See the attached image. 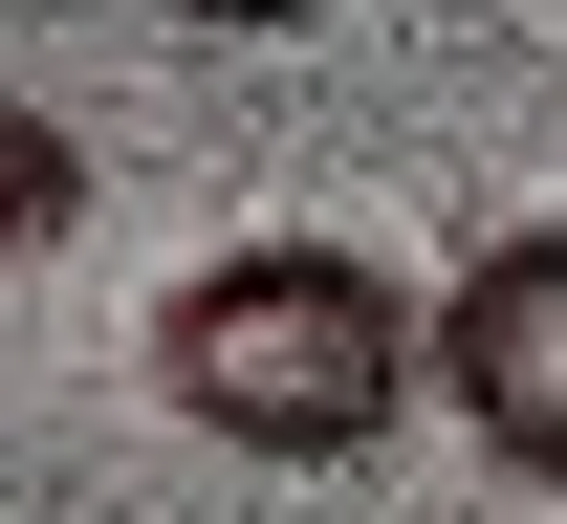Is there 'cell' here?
<instances>
[{
    "label": "cell",
    "mask_w": 567,
    "mask_h": 524,
    "mask_svg": "<svg viewBox=\"0 0 567 524\" xmlns=\"http://www.w3.org/2000/svg\"><path fill=\"white\" fill-rule=\"evenodd\" d=\"M175 22H218V44H284V22H328V0H175Z\"/></svg>",
    "instance_id": "277c9868"
},
{
    "label": "cell",
    "mask_w": 567,
    "mask_h": 524,
    "mask_svg": "<svg viewBox=\"0 0 567 524\" xmlns=\"http://www.w3.org/2000/svg\"><path fill=\"white\" fill-rule=\"evenodd\" d=\"M66 197H87V153L44 132V110H0V263H22V240H66Z\"/></svg>",
    "instance_id": "3957f363"
},
{
    "label": "cell",
    "mask_w": 567,
    "mask_h": 524,
    "mask_svg": "<svg viewBox=\"0 0 567 524\" xmlns=\"http://www.w3.org/2000/svg\"><path fill=\"white\" fill-rule=\"evenodd\" d=\"M153 393L240 459H371L436 393V306H393L350 240H240L153 306Z\"/></svg>",
    "instance_id": "6da1fadb"
},
{
    "label": "cell",
    "mask_w": 567,
    "mask_h": 524,
    "mask_svg": "<svg viewBox=\"0 0 567 524\" xmlns=\"http://www.w3.org/2000/svg\"><path fill=\"white\" fill-rule=\"evenodd\" d=\"M436 393L481 415L502 481H567V219L481 240V263L436 285Z\"/></svg>",
    "instance_id": "7a4b0ae2"
}]
</instances>
